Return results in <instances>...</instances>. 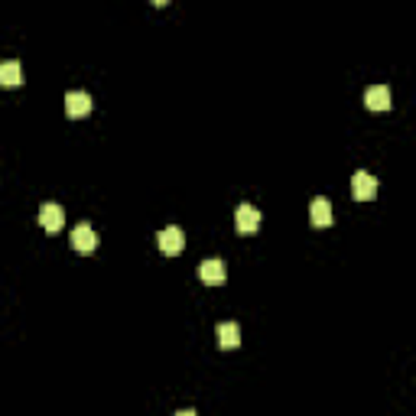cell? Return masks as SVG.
I'll return each mask as SVG.
<instances>
[{
	"instance_id": "ba28073f",
	"label": "cell",
	"mask_w": 416,
	"mask_h": 416,
	"mask_svg": "<svg viewBox=\"0 0 416 416\" xmlns=\"http://www.w3.org/2000/svg\"><path fill=\"white\" fill-rule=\"evenodd\" d=\"M309 221H313L315 228H329L332 225V202L325 196L313 198V205H309Z\"/></svg>"
},
{
	"instance_id": "8992f818",
	"label": "cell",
	"mask_w": 416,
	"mask_h": 416,
	"mask_svg": "<svg viewBox=\"0 0 416 416\" xmlns=\"http://www.w3.org/2000/svg\"><path fill=\"white\" fill-rule=\"evenodd\" d=\"M72 248L78 250V254H91V250L98 248V234H95V228L88 225V221L75 225V231H72Z\"/></svg>"
},
{
	"instance_id": "5b68a950",
	"label": "cell",
	"mask_w": 416,
	"mask_h": 416,
	"mask_svg": "<svg viewBox=\"0 0 416 416\" xmlns=\"http://www.w3.org/2000/svg\"><path fill=\"white\" fill-rule=\"evenodd\" d=\"M365 108L367 111H390L394 108V95L387 85H371L365 91Z\"/></svg>"
},
{
	"instance_id": "3957f363",
	"label": "cell",
	"mask_w": 416,
	"mask_h": 416,
	"mask_svg": "<svg viewBox=\"0 0 416 416\" xmlns=\"http://www.w3.org/2000/svg\"><path fill=\"white\" fill-rule=\"evenodd\" d=\"M156 244H160V250H163L166 257L179 254V250L186 248V234H183V228H176V225L163 228V231L156 234Z\"/></svg>"
},
{
	"instance_id": "277c9868",
	"label": "cell",
	"mask_w": 416,
	"mask_h": 416,
	"mask_svg": "<svg viewBox=\"0 0 416 416\" xmlns=\"http://www.w3.org/2000/svg\"><path fill=\"white\" fill-rule=\"evenodd\" d=\"M198 277H202L205 286H221V283H225V277H228L225 260H218V257L202 260V263H198Z\"/></svg>"
},
{
	"instance_id": "6da1fadb",
	"label": "cell",
	"mask_w": 416,
	"mask_h": 416,
	"mask_svg": "<svg viewBox=\"0 0 416 416\" xmlns=\"http://www.w3.org/2000/svg\"><path fill=\"white\" fill-rule=\"evenodd\" d=\"M351 196L358 198V202H371L377 196V179L371 173H365V169H358V173L351 176Z\"/></svg>"
},
{
	"instance_id": "30bf717a",
	"label": "cell",
	"mask_w": 416,
	"mask_h": 416,
	"mask_svg": "<svg viewBox=\"0 0 416 416\" xmlns=\"http://www.w3.org/2000/svg\"><path fill=\"white\" fill-rule=\"evenodd\" d=\"M215 335H218L221 348H238V345H241V325H238V322H221Z\"/></svg>"
},
{
	"instance_id": "9c48e42d",
	"label": "cell",
	"mask_w": 416,
	"mask_h": 416,
	"mask_svg": "<svg viewBox=\"0 0 416 416\" xmlns=\"http://www.w3.org/2000/svg\"><path fill=\"white\" fill-rule=\"evenodd\" d=\"M66 114L69 117L91 114V95H85V91H69L66 95Z\"/></svg>"
},
{
	"instance_id": "7a4b0ae2",
	"label": "cell",
	"mask_w": 416,
	"mask_h": 416,
	"mask_svg": "<svg viewBox=\"0 0 416 416\" xmlns=\"http://www.w3.org/2000/svg\"><path fill=\"white\" fill-rule=\"evenodd\" d=\"M39 225H43V231H49V234L62 231V225H66V212H62V205H56V202L39 205Z\"/></svg>"
},
{
	"instance_id": "7c38bea8",
	"label": "cell",
	"mask_w": 416,
	"mask_h": 416,
	"mask_svg": "<svg viewBox=\"0 0 416 416\" xmlns=\"http://www.w3.org/2000/svg\"><path fill=\"white\" fill-rule=\"evenodd\" d=\"M173 416H196V410H179V413H173Z\"/></svg>"
},
{
	"instance_id": "8fae6325",
	"label": "cell",
	"mask_w": 416,
	"mask_h": 416,
	"mask_svg": "<svg viewBox=\"0 0 416 416\" xmlns=\"http://www.w3.org/2000/svg\"><path fill=\"white\" fill-rule=\"evenodd\" d=\"M23 81L20 62H0V88H16Z\"/></svg>"
},
{
	"instance_id": "52a82bcc",
	"label": "cell",
	"mask_w": 416,
	"mask_h": 416,
	"mask_svg": "<svg viewBox=\"0 0 416 416\" xmlns=\"http://www.w3.org/2000/svg\"><path fill=\"white\" fill-rule=\"evenodd\" d=\"M234 225H238L241 234H254L257 228H260V208H254V205L244 202L241 208L234 212Z\"/></svg>"
}]
</instances>
